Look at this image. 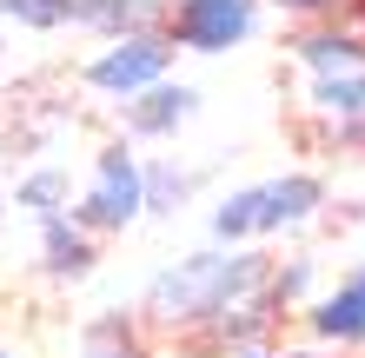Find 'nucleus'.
<instances>
[{"label":"nucleus","mask_w":365,"mask_h":358,"mask_svg":"<svg viewBox=\"0 0 365 358\" xmlns=\"http://www.w3.org/2000/svg\"><path fill=\"white\" fill-rule=\"evenodd\" d=\"M266 272H272V252H240V246H212V252H192V259L180 265H166L153 285H146V325H166V332H186V325H200L206 312H220L232 299H246V292H259L266 285Z\"/></svg>","instance_id":"f257e3e1"},{"label":"nucleus","mask_w":365,"mask_h":358,"mask_svg":"<svg viewBox=\"0 0 365 358\" xmlns=\"http://www.w3.org/2000/svg\"><path fill=\"white\" fill-rule=\"evenodd\" d=\"M67 219L93 239H113L140 219V159H133L126 139H106L93 153V186L67 206Z\"/></svg>","instance_id":"f03ea898"},{"label":"nucleus","mask_w":365,"mask_h":358,"mask_svg":"<svg viewBox=\"0 0 365 358\" xmlns=\"http://www.w3.org/2000/svg\"><path fill=\"white\" fill-rule=\"evenodd\" d=\"M173 40H166V27H140V33H120L106 40V47L80 67V87L87 93H106V100H133L140 87H153V80L173 73Z\"/></svg>","instance_id":"7ed1b4c3"},{"label":"nucleus","mask_w":365,"mask_h":358,"mask_svg":"<svg viewBox=\"0 0 365 358\" xmlns=\"http://www.w3.org/2000/svg\"><path fill=\"white\" fill-rule=\"evenodd\" d=\"M266 0H166V40L186 53H232L259 33Z\"/></svg>","instance_id":"20e7f679"},{"label":"nucleus","mask_w":365,"mask_h":358,"mask_svg":"<svg viewBox=\"0 0 365 358\" xmlns=\"http://www.w3.org/2000/svg\"><path fill=\"white\" fill-rule=\"evenodd\" d=\"M319 206H326V179L319 173H279L252 186V239H272V233H292L306 226Z\"/></svg>","instance_id":"39448f33"},{"label":"nucleus","mask_w":365,"mask_h":358,"mask_svg":"<svg viewBox=\"0 0 365 358\" xmlns=\"http://www.w3.org/2000/svg\"><path fill=\"white\" fill-rule=\"evenodd\" d=\"M200 113V87H186V80H153V87H140L133 100H126V139H173L180 126Z\"/></svg>","instance_id":"423d86ee"},{"label":"nucleus","mask_w":365,"mask_h":358,"mask_svg":"<svg viewBox=\"0 0 365 358\" xmlns=\"http://www.w3.org/2000/svg\"><path fill=\"white\" fill-rule=\"evenodd\" d=\"M160 20H166V0H67V27L100 33V40L160 27Z\"/></svg>","instance_id":"0eeeda50"},{"label":"nucleus","mask_w":365,"mask_h":358,"mask_svg":"<svg viewBox=\"0 0 365 358\" xmlns=\"http://www.w3.org/2000/svg\"><path fill=\"white\" fill-rule=\"evenodd\" d=\"M312 332L332 345H365V259L312 305Z\"/></svg>","instance_id":"6e6552de"},{"label":"nucleus","mask_w":365,"mask_h":358,"mask_svg":"<svg viewBox=\"0 0 365 358\" xmlns=\"http://www.w3.org/2000/svg\"><path fill=\"white\" fill-rule=\"evenodd\" d=\"M40 265H47L53 279H87L100 265V239L80 233L67 213H53V219H40Z\"/></svg>","instance_id":"1a4fd4ad"},{"label":"nucleus","mask_w":365,"mask_h":358,"mask_svg":"<svg viewBox=\"0 0 365 358\" xmlns=\"http://www.w3.org/2000/svg\"><path fill=\"white\" fill-rule=\"evenodd\" d=\"M192 186H200V173H186V166H173V159H140V213L173 219L180 206L192 199Z\"/></svg>","instance_id":"9d476101"},{"label":"nucleus","mask_w":365,"mask_h":358,"mask_svg":"<svg viewBox=\"0 0 365 358\" xmlns=\"http://www.w3.org/2000/svg\"><path fill=\"white\" fill-rule=\"evenodd\" d=\"M14 206H20V213H34V219L67 213V206H73V179H67V166H34V173H20Z\"/></svg>","instance_id":"9b49d317"},{"label":"nucleus","mask_w":365,"mask_h":358,"mask_svg":"<svg viewBox=\"0 0 365 358\" xmlns=\"http://www.w3.org/2000/svg\"><path fill=\"white\" fill-rule=\"evenodd\" d=\"M312 80V107L326 113V120H352V113H365V67L359 73H306Z\"/></svg>","instance_id":"f8f14e48"},{"label":"nucleus","mask_w":365,"mask_h":358,"mask_svg":"<svg viewBox=\"0 0 365 358\" xmlns=\"http://www.w3.org/2000/svg\"><path fill=\"white\" fill-rule=\"evenodd\" d=\"M212 239L220 246L252 239V186H240V193H226L220 206H212Z\"/></svg>","instance_id":"ddd939ff"},{"label":"nucleus","mask_w":365,"mask_h":358,"mask_svg":"<svg viewBox=\"0 0 365 358\" xmlns=\"http://www.w3.org/2000/svg\"><path fill=\"white\" fill-rule=\"evenodd\" d=\"M0 20H14L27 33H60L67 27V0H0Z\"/></svg>","instance_id":"4468645a"},{"label":"nucleus","mask_w":365,"mask_h":358,"mask_svg":"<svg viewBox=\"0 0 365 358\" xmlns=\"http://www.w3.org/2000/svg\"><path fill=\"white\" fill-rule=\"evenodd\" d=\"M272 7H286V14H299V20H326V14L346 7V0H272Z\"/></svg>","instance_id":"2eb2a0df"},{"label":"nucleus","mask_w":365,"mask_h":358,"mask_svg":"<svg viewBox=\"0 0 365 358\" xmlns=\"http://www.w3.org/2000/svg\"><path fill=\"white\" fill-rule=\"evenodd\" d=\"M279 358H326V352H279Z\"/></svg>","instance_id":"dca6fc26"},{"label":"nucleus","mask_w":365,"mask_h":358,"mask_svg":"<svg viewBox=\"0 0 365 358\" xmlns=\"http://www.w3.org/2000/svg\"><path fill=\"white\" fill-rule=\"evenodd\" d=\"M0 233H7V206H0Z\"/></svg>","instance_id":"f3484780"},{"label":"nucleus","mask_w":365,"mask_h":358,"mask_svg":"<svg viewBox=\"0 0 365 358\" xmlns=\"http://www.w3.org/2000/svg\"><path fill=\"white\" fill-rule=\"evenodd\" d=\"M0 60H7V33H0Z\"/></svg>","instance_id":"a211bd4d"}]
</instances>
